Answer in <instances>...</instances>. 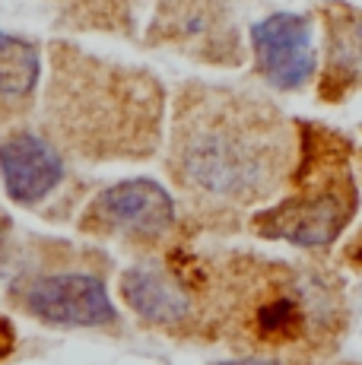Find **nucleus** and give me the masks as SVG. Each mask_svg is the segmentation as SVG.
<instances>
[{
    "label": "nucleus",
    "mask_w": 362,
    "mask_h": 365,
    "mask_svg": "<svg viewBox=\"0 0 362 365\" xmlns=\"http://www.w3.org/2000/svg\"><path fill=\"white\" fill-rule=\"evenodd\" d=\"M292 163L296 140L267 102L207 86L178 99L165 168L191 203L181 216L191 235L235 232L286 187Z\"/></svg>",
    "instance_id": "obj_1"
},
{
    "label": "nucleus",
    "mask_w": 362,
    "mask_h": 365,
    "mask_svg": "<svg viewBox=\"0 0 362 365\" xmlns=\"http://www.w3.org/2000/svg\"><path fill=\"white\" fill-rule=\"evenodd\" d=\"M213 346L232 353L333 359L350 334L346 279L321 257L283 261L210 248Z\"/></svg>",
    "instance_id": "obj_2"
},
{
    "label": "nucleus",
    "mask_w": 362,
    "mask_h": 365,
    "mask_svg": "<svg viewBox=\"0 0 362 365\" xmlns=\"http://www.w3.org/2000/svg\"><path fill=\"white\" fill-rule=\"evenodd\" d=\"M162 93L140 70L64 54L51 89V118L64 150L89 163L150 159L159 146Z\"/></svg>",
    "instance_id": "obj_3"
},
{
    "label": "nucleus",
    "mask_w": 362,
    "mask_h": 365,
    "mask_svg": "<svg viewBox=\"0 0 362 365\" xmlns=\"http://www.w3.org/2000/svg\"><path fill=\"white\" fill-rule=\"evenodd\" d=\"M359 203L353 143L337 130L302 121L286 187L270 203L252 210L245 226L261 242H280L324 257L356 226Z\"/></svg>",
    "instance_id": "obj_4"
},
{
    "label": "nucleus",
    "mask_w": 362,
    "mask_h": 365,
    "mask_svg": "<svg viewBox=\"0 0 362 365\" xmlns=\"http://www.w3.org/2000/svg\"><path fill=\"white\" fill-rule=\"evenodd\" d=\"M111 273L105 245L29 232L13 242L0 289L10 312L45 327L118 334L124 318L111 299Z\"/></svg>",
    "instance_id": "obj_5"
},
{
    "label": "nucleus",
    "mask_w": 362,
    "mask_h": 365,
    "mask_svg": "<svg viewBox=\"0 0 362 365\" xmlns=\"http://www.w3.org/2000/svg\"><path fill=\"white\" fill-rule=\"evenodd\" d=\"M200 238L185 235L156 257H140L118 273V302L146 331L213 346V267Z\"/></svg>",
    "instance_id": "obj_6"
},
{
    "label": "nucleus",
    "mask_w": 362,
    "mask_h": 365,
    "mask_svg": "<svg viewBox=\"0 0 362 365\" xmlns=\"http://www.w3.org/2000/svg\"><path fill=\"white\" fill-rule=\"evenodd\" d=\"M73 229L95 245L124 251L134 261L162 255L191 235L175 197L152 178H121L99 187L80 207Z\"/></svg>",
    "instance_id": "obj_7"
},
{
    "label": "nucleus",
    "mask_w": 362,
    "mask_h": 365,
    "mask_svg": "<svg viewBox=\"0 0 362 365\" xmlns=\"http://www.w3.org/2000/svg\"><path fill=\"white\" fill-rule=\"evenodd\" d=\"M0 181L10 203L48 222L76 220L83 187L71 181L64 153L36 130H10L0 140Z\"/></svg>",
    "instance_id": "obj_8"
},
{
    "label": "nucleus",
    "mask_w": 362,
    "mask_h": 365,
    "mask_svg": "<svg viewBox=\"0 0 362 365\" xmlns=\"http://www.w3.org/2000/svg\"><path fill=\"white\" fill-rule=\"evenodd\" d=\"M252 54L254 70L267 86L280 93H296L309 86L315 76L318 54L311 41L309 16L299 13H274L252 26Z\"/></svg>",
    "instance_id": "obj_9"
},
{
    "label": "nucleus",
    "mask_w": 362,
    "mask_h": 365,
    "mask_svg": "<svg viewBox=\"0 0 362 365\" xmlns=\"http://www.w3.org/2000/svg\"><path fill=\"white\" fill-rule=\"evenodd\" d=\"M362 89V13L340 10L327 19V61L318 80L321 102H343Z\"/></svg>",
    "instance_id": "obj_10"
},
{
    "label": "nucleus",
    "mask_w": 362,
    "mask_h": 365,
    "mask_svg": "<svg viewBox=\"0 0 362 365\" xmlns=\"http://www.w3.org/2000/svg\"><path fill=\"white\" fill-rule=\"evenodd\" d=\"M41 58L32 41L0 32V118L26 108L36 96Z\"/></svg>",
    "instance_id": "obj_11"
},
{
    "label": "nucleus",
    "mask_w": 362,
    "mask_h": 365,
    "mask_svg": "<svg viewBox=\"0 0 362 365\" xmlns=\"http://www.w3.org/2000/svg\"><path fill=\"white\" fill-rule=\"evenodd\" d=\"M210 365H356L343 359H302V356H267V353H235L232 359H219Z\"/></svg>",
    "instance_id": "obj_12"
},
{
    "label": "nucleus",
    "mask_w": 362,
    "mask_h": 365,
    "mask_svg": "<svg viewBox=\"0 0 362 365\" xmlns=\"http://www.w3.org/2000/svg\"><path fill=\"white\" fill-rule=\"evenodd\" d=\"M13 242H16V226H13V220L4 213V210H0V279H4L6 261H10Z\"/></svg>",
    "instance_id": "obj_13"
},
{
    "label": "nucleus",
    "mask_w": 362,
    "mask_h": 365,
    "mask_svg": "<svg viewBox=\"0 0 362 365\" xmlns=\"http://www.w3.org/2000/svg\"><path fill=\"white\" fill-rule=\"evenodd\" d=\"M16 324H13V318L6 312H0V362H6L13 356V349H16Z\"/></svg>",
    "instance_id": "obj_14"
}]
</instances>
